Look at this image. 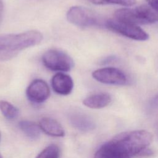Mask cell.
Instances as JSON below:
<instances>
[{
  "label": "cell",
  "instance_id": "1",
  "mask_svg": "<svg viewBox=\"0 0 158 158\" xmlns=\"http://www.w3.org/2000/svg\"><path fill=\"white\" fill-rule=\"evenodd\" d=\"M152 141V134L144 130L120 133L103 144L94 158H130L139 155Z\"/></svg>",
  "mask_w": 158,
  "mask_h": 158
},
{
  "label": "cell",
  "instance_id": "2",
  "mask_svg": "<svg viewBox=\"0 0 158 158\" xmlns=\"http://www.w3.org/2000/svg\"><path fill=\"white\" fill-rule=\"evenodd\" d=\"M43 35L37 30L0 35V61L15 57L20 51L39 44Z\"/></svg>",
  "mask_w": 158,
  "mask_h": 158
},
{
  "label": "cell",
  "instance_id": "3",
  "mask_svg": "<svg viewBox=\"0 0 158 158\" xmlns=\"http://www.w3.org/2000/svg\"><path fill=\"white\" fill-rule=\"evenodd\" d=\"M114 19L136 25L152 24L158 22V12L149 5L143 4L134 8H122L114 12Z\"/></svg>",
  "mask_w": 158,
  "mask_h": 158
},
{
  "label": "cell",
  "instance_id": "4",
  "mask_svg": "<svg viewBox=\"0 0 158 158\" xmlns=\"http://www.w3.org/2000/svg\"><path fill=\"white\" fill-rule=\"evenodd\" d=\"M66 17L70 23L81 28L105 27L106 21H102L91 10L81 6L71 7L67 12Z\"/></svg>",
  "mask_w": 158,
  "mask_h": 158
},
{
  "label": "cell",
  "instance_id": "5",
  "mask_svg": "<svg viewBox=\"0 0 158 158\" xmlns=\"http://www.w3.org/2000/svg\"><path fill=\"white\" fill-rule=\"evenodd\" d=\"M41 59L45 67L51 71L69 72L74 66V62L71 57L59 49L48 50L43 54Z\"/></svg>",
  "mask_w": 158,
  "mask_h": 158
},
{
  "label": "cell",
  "instance_id": "6",
  "mask_svg": "<svg viewBox=\"0 0 158 158\" xmlns=\"http://www.w3.org/2000/svg\"><path fill=\"white\" fill-rule=\"evenodd\" d=\"M105 27L110 31L136 41H146L149 38V35L138 25L118 21L115 19L106 20Z\"/></svg>",
  "mask_w": 158,
  "mask_h": 158
},
{
  "label": "cell",
  "instance_id": "7",
  "mask_svg": "<svg viewBox=\"0 0 158 158\" xmlns=\"http://www.w3.org/2000/svg\"><path fill=\"white\" fill-rule=\"evenodd\" d=\"M92 77L98 82L112 85H125L127 83L125 74L115 67H104L92 73Z\"/></svg>",
  "mask_w": 158,
  "mask_h": 158
},
{
  "label": "cell",
  "instance_id": "8",
  "mask_svg": "<svg viewBox=\"0 0 158 158\" xmlns=\"http://www.w3.org/2000/svg\"><path fill=\"white\" fill-rule=\"evenodd\" d=\"M26 96L31 102L40 104L48 99L50 96V89L45 81L35 79L28 86Z\"/></svg>",
  "mask_w": 158,
  "mask_h": 158
},
{
  "label": "cell",
  "instance_id": "9",
  "mask_svg": "<svg viewBox=\"0 0 158 158\" xmlns=\"http://www.w3.org/2000/svg\"><path fill=\"white\" fill-rule=\"evenodd\" d=\"M51 84L56 93L63 96L70 94L73 88V81L71 77L62 72L57 73L52 77Z\"/></svg>",
  "mask_w": 158,
  "mask_h": 158
},
{
  "label": "cell",
  "instance_id": "10",
  "mask_svg": "<svg viewBox=\"0 0 158 158\" xmlns=\"http://www.w3.org/2000/svg\"><path fill=\"white\" fill-rule=\"evenodd\" d=\"M41 130L46 134L54 137H63L65 131L62 125L55 119L43 117L39 121Z\"/></svg>",
  "mask_w": 158,
  "mask_h": 158
},
{
  "label": "cell",
  "instance_id": "11",
  "mask_svg": "<svg viewBox=\"0 0 158 158\" xmlns=\"http://www.w3.org/2000/svg\"><path fill=\"white\" fill-rule=\"evenodd\" d=\"M111 96L107 93L91 94L83 101V104L91 109H101L107 106L111 102Z\"/></svg>",
  "mask_w": 158,
  "mask_h": 158
},
{
  "label": "cell",
  "instance_id": "12",
  "mask_svg": "<svg viewBox=\"0 0 158 158\" xmlns=\"http://www.w3.org/2000/svg\"><path fill=\"white\" fill-rule=\"evenodd\" d=\"M19 127L27 137L31 139H38L41 133L39 125L29 120H21L19 122Z\"/></svg>",
  "mask_w": 158,
  "mask_h": 158
},
{
  "label": "cell",
  "instance_id": "13",
  "mask_svg": "<svg viewBox=\"0 0 158 158\" xmlns=\"http://www.w3.org/2000/svg\"><path fill=\"white\" fill-rule=\"evenodd\" d=\"M0 110L2 115L8 119H14L19 113V109L8 101H0Z\"/></svg>",
  "mask_w": 158,
  "mask_h": 158
},
{
  "label": "cell",
  "instance_id": "14",
  "mask_svg": "<svg viewBox=\"0 0 158 158\" xmlns=\"http://www.w3.org/2000/svg\"><path fill=\"white\" fill-rule=\"evenodd\" d=\"M72 123L78 129L81 130H89L94 128L93 122L87 117L79 115L75 116L72 118Z\"/></svg>",
  "mask_w": 158,
  "mask_h": 158
},
{
  "label": "cell",
  "instance_id": "15",
  "mask_svg": "<svg viewBox=\"0 0 158 158\" xmlns=\"http://www.w3.org/2000/svg\"><path fill=\"white\" fill-rule=\"evenodd\" d=\"M60 150L59 147L52 144L45 148L36 158H59Z\"/></svg>",
  "mask_w": 158,
  "mask_h": 158
},
{
  "label": "cell",
  "instance_id": "16",
  "mask_svg": "<svg viewBox=\"0 0 158 158\" xmlns=\"http://www.w3.org/2000/svg\"><path fill=\"white\" fill-rule=\"evenodd\" d=\"M91 3L96 5L117 4L125 7H131L136 3V0H89Z\"/></svg>",
  "mask_w": 158,
  "mask_h": 158
},
{
  "label": "cell",
  "instance_id": "17",
  "mask_svg": "<svg viewBox=\"0 0 158 158\" xmlns=\"http://www.w3.org/2000/svg\"><path fill=\"white\" fill-rule=\"evenodd\" d=\"M149 106L152 109L158 108V93L156 94L150 101Z\"/></svg>",
  "mask_w": 158,
  "mask_h": 158
},
{
  "label": "cell",
  "instance_id": "18",
  "mask_svg": "<svg viewBox=\"0 0 158 158\" xmlns=\"http://www.w3.org/2000/svg\"><path fill=\"white\" fill-rule=\"evenodd\" d=\"M149 6L151 7L154 10L158 12V0H146Z\"/></svg>",
  "mask_w": 158,
  "mask_h": 158
},
{
  "label": "cell",
  "instance_id": "19",
  "mask_svg": "<svg viewBox=\"0 0 158 158\" xmlns=\"http://www.w3.org/2000/svg\"><path fill=\"white\" fill-rule=\"evenodd\" d=\"M152 154H153V151L151 149H149V148H146L139 156H150Z\"/></svg>",
  "mask_w": 158,
  "mask_h": 158
},
{
  "label": "cell",
  "instance_id": "20",
  "mask_svg": "<svg viewBox=\"0 0 158 158\" xmlns=\"http://www.w3.org/2000/svg\"><path fill=\"white\" fill-rule=\"evenodd\" d=\"M3 10H4V6H3V2L2 0H0V22L2 19V14H3Z\"/></svg>",
  "mask_w": 158,
  "mask_h": 158
},
{
  "label": "cell",
  "instance_id": "21",
  "mask_svg": "<svg viewBox=\"0 0 158 158\" xmlns=\"http://www.w3.org/2000/svg\"><path fill=\"white\" fill-rule=\"evenodd\" d=\"M0 158H2V156L0 154Z\"/></svg>",
  "mask_w": 158,
  "mask_h": 158
},
{
  "label": "cell",
  "instance_id": "22",
  "mask_svg": "<svg viewBox=\"0 0 158 158\" xmlns=\"http://www.w3.org/2000/svg\"><path fill=\"white\" fill-rule=\"evenodd\" d=\"M0 138H1V135H0Z\"/></svg>",
  "mask_w": 158,
  "mask_h": 158
}]
</instances>
